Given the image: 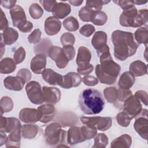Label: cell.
I'll return each instance as SVG.
<instances>
[{
  "label": "cell",
  "mask_w": 148,
  "mask_h": 148,
  "mask_svg": "<svg viewBox=\"0 0 148 148\" xmlns=\"http://www.w3.org/2000/svg\"><path fill=\"white\" fill-rule=\"evenodd\" d=\"M42 92L45 102L48 103H56L61 98V91L56 87H50L43 86Z\"/></svg>",
  "instance_id": "14"
},
{
  "label": "cell",
  "mask_w": 148,
  "mask_h": 148,
  "mask_svg": "<svg viewBox=\"0 0 148 148\" xmlns=\"http://www.w3.org/2000/svg\"><path fill=\"white\" fill-rule=\"evenodd\" d=\"M103 94L105 99L109 103H114L118 98L117 90L114 87L106 88L103 90Z\"/></svg>",
  "instance_id": "36"
},
{
  "label": "cell",
  "mask_w": 148,
  "mask_h": 148,
  "mask_svg": "<svg viewBox=\"0 0 148 148\" xmlns=\"http://www.w3.org/2000/svg\"><path fill=\"white\" fill-rule=\"evenodd\" d=\"M7 139V137L6 135L5 134V133L4 132H1V139H0V143H1V146H2L4 143H6Z\"/></svg>",
  "instance_id": "58"
},
{
  "label": "cell",
  "mask_w": 148,
  "mask_h": 148,
  "mask_svg": "<svg viewBox=\"0 0 148 148\" xmlns=\"http://www.w3.org/2000/svg\"><path fill=\"white\" fill-rule=\"evenodd\" d=\"M80 130L85 140L92 138L97 133V129L95 127L88 125L81 127Z\"/></svg>",
  "instance_id": "37"
},
{
  "label": "cell",
  "mask_w": 148,
  "mask_h": 148,
  "mask_svg": "<svg viewBox=\"0 0 148 148\" xmlns=\"http://www.w3.org/2000/svg\"><path fill=\"white\" fill-rule=\"evenodd\" d=\"M118 99L120 101L124 102L129 97L132 95V91L128 89L123 90L119 88L118 90Z\"/></svg>",
  "instance_id": "48"
},
{
  "label": "cell",
  "mask_w": 148,
  "mask_h": 148,
  "mask_svg": "<svg viewBox=\"0 0 148 148\" xmlns=\"http://www.w3.org/2000/svg\"><path fill=\"white\" fill-rule=\"evenodd\" d=\"M108 143V136L105 134H98L94 138V145L92 147L102 148L105 147Z\"/></svg>",
  "instance_id": "41"
},
{
  "label": "cell",
  "mask_w": 148,
  "mask_h": 148,
  "mask_svg": "<svg viewBox=\"0 0 148 148\" xmlns=\"http://www.w3.org/2000/svg\"><path fill=\"white\" fill-rule=\"evenodd\" d=\"M82 123L85 125L95 127L99 131L108 130L112 124V120L109 117H82Z\"/></svg>",
  "instance_id": "7"
},
{
  "label": "cell",
  "mask_w": 148,
  "mask_h": 148,
  "mask_svg": "<svg viewBox=\"0 0 148 148\" xmlns=\"http://www.w3.org/2000/svg\"><path fill=\"white\" fill-rule=\"evenodd\" d=\"M42 32L39 29H34L28 36V40L30 43L35 44L38 43L41 39Z\"/></svg>",
  "instance_id": "45"
},
{
  "label": "cell",
  "mask_w": 148,
  "mask_h": 148,
  "mask_svg": "<svg viewBox=\"0 0 148 148\" xmlns=\"http://www.w3.org/2000/svg\"><path fill=\"white\" fill-rule=\"evenodd\" d=\"M17 76L22 77L25 82H28L31 79V72L26 68L21 69L17 73Z\"/></svg>",
  "instance_id": "51"
},
{
  "label": "cell",
  "mask_w": 148,
  "mask_h": 148,
  "mask_svg": "<svg viewBox=\"0 0 148 148\" xmlns=\"http://www.w3.org/2000/svg\"><path fill=\"white\" fill-rule=\"evenodd\" d=\"M46 65V57L44 54L40 53L34 57L30 63L31 71L36 74L42 73Z\"/></svg>",
  "instance_id": "15"
},
{
  "label": "cell",
  "mask_w": 148,
  "mask_h": 148,
  "mask_svg": "<svg viewBox=\"0 0 148 148\" xmlns=\"http://www.w3.org/2000/svg\"><path fill=\"white\" fill-rule=\"evenodd\" d=\"M42 77L43 80L50 85L61 86L62 82L63 76L56 72L53 69H45L42 72Z\"/></svg>",
  "instance_id": "21"
},
{
  "label": "cell",
  "mask_w": 148,
  "mask_h": 148,
  "mask_svg": "<svg viewBox=\"0 0 148 148\" xmlns=\"http://www.w3.org/2000/svg\"><path fill=\"white\" fill-rule=\"evenodd\" d=\"M5 44L2 39H1V57H2L3 53L5 51Z\"/></svg>",
  "instance_id": "60"
},
{
  "label": "cell",
  "mask_w": 148,
  "mask_h": 148,
  "mask_svg": "<svg viewBox=\"0 0 148 148\" xmlns=\"http://www.w3.org/2000/svg\"><path fill=\"white\" fill-rule=\"evenodd\" d=\"M61 28V23L54 16L47 17L45 21V31L48 35L57 34Z\"/></svg>",
  "instance_id": "18"
},
{
  "label": "cell",
  "mask_w": 148,
  "mask_h": 148,
  "mask_svg": "<svg viewBox=\"0 0 148 148\" xmlns=\"http://www.w3.org/2000/svg\"><path fill=\"white\" fill-rule=\"evenodd\" d=\"M10 14L13 25L17 27L19 30L28 21L24 9L20 5H16L13 8L10 9Z\"/></svg>",
  "instance_id": "12"
},
{
  "label": "cell",
  "mask_w": 148,
  "mask_h": 148,
  "mask_svg": "<svg viewBox=\"0 0 148 148\" xmlns=\"http://www.w3.org/2000/svg\"><path fill=\"white\" fill-rule=\"evenodd\" d=\"M81 110L86 114H97L103 109L105 101L101 92L94 88H87L79 97Z\"/></svg>",
  "instance_id": "3"
},
{
  "label": "cell",
  "mask_w": 148,
  "mask_h": 148,
  "mask_svg": "<svg viewBox=\"0 0 148 148\" xmlns=\"http://www.w3.org/2000/svg\"><path fill=\"white\" fill-rule=\"evenodd\" d=\"M82 82V77L79 73L69 72L63 76L62 82L60 87L64 88H71L79 86Z\"/></svg>",
  "instance_id": "16"
},
{
  "label": "cell",
  "mask_w": 148,
  "mask_h": 148,
  "mask_svg": "<svg viewBox=\"0 0 148 148\" xmlns=\"http://www.w3.org/2000/svg\"><path fill=\"white\" fill-rule=\"evenodd\" d=\"M106 42L107 35L104 31H99L94 34L91 39V44L96 49L98 56L105 52L109 51V47Z\"/></svg>",
  "instance_id": "11"
},
{
  "label": "cell",
  "mask_w": 148,
  "mask_h": 148,
  "mask_svg": "<svg viewBox=\"0 0 148 148\" xmlns=\"http://www.w3.org/2000/svg\"><path fill=\"white\" fill-rule=\"evenodd\" d=\"M66 136V131L61 129L60 124L53 123L46 127L45 131V139L50 145L62 143Z\"/></svg>",
  "instance_id": "5"
},
{
  "label": "cell",
  "mask_w": 148,
  "mask_h": 148,
  "mask_svg": "<svg viewBox=\"0 0 148 148\" xmlns=\"http://www.w3.org/2000/svg\"><path fill=\"white\" fill-rule=\"evenodd\" d=\"M32 28H33L32 23L31 21H28L27 23L20 29V31H21L22 32L27 33V32H30L32 30Z\"/></svg>",
  "instance_id": "57"
},
{
  "label": "cell",
  "mask_w": 148,
  "mask_h": 148,
  "mask_svg": "<svg viewBox=\"0 0 148 148\" xmlns=\"http://www.w3.org/2000/svg\"><path fill=\"white\" fill-rule=\"evenodd\" d=\"M109 2V1H87L86 6L95 11H99L102 9L103 5Z\"/></svg>",
  "instance_id": "42"
},
{
  "label": "cell",
  "mask_w": 148,
  "mask_h": 148,
  "mask_svg": "<svg viewBox=\"0 0 148 148\" xmlns=\"http://www.w3.org/2000/svg\"><path fill=\"white\" fill-rule=\"evenodd\" d=\"M62 49L69 61H71L74 58L75 56V49L72 45L64 46Z\"/></svg>",
  "instance_id": "47"
},
{
  "label": "cell",
  "mask_w": 148,
  "mask_h": 148,
  "mask_svg": "<svg viewBox=\"0 0 148 148\" xmlns=\"http://www.w3.org/2000/svg\"><path fill=\"white\" fill-rule=\"evenodd\" d=\"M20 121L15 117H5L1 116L0 131L1 132H10L15 128L20 127Z\"/></svg>",
  "instance_id": "19"
},
{
  "label": "cell",
  "mask_w": 148,
  "mask_h": 148,
  "mask_svg": "<svg viewBox=\"0 0 148 148\" xmlns=\"http://www.w3.org/2000/svg\"><path fill=\"white\" fill-rule=\"evenodd\" d=\"M16 3V1H1V5L3 8L7 9L13 8Z\"/></svg>",
  "instance_id": "56"
},
{
  "label": "cell",
  "mask_w": 148,
  "mask_h": 148,
  "mask_svg": "<svg viewBox=\"0 0 148 148\" xmlns=\"http://www.w3.org/2000/svg\"><path fill=\"white\" fill-rule=\"evenodd\" d=\"M147 13L146 9L138 10L135 6H133L123 10L120 16V24L125 27H140L147 23Z\"/></svg>",
  "instance_id": "4"
},
{
  "label": "cell",
  "mask_w": 148,
  "mask_h": 148,
  "mask_svg": "<svg viewBox=\"0 0 148 148\" xmlns=\"http://www.w3.org/2000/svg\"><path fill=\"white\" fill-rule=\"evenodd\" d=\"M1 36L5 45H10L13 44L17 40L18 34L15 29L8 27L1 34Z\"/></svg>",
  "instance_id": "25"
},
{
  "label": "cell",
  "mask_w": 148,
  "mask_h": 148,
  "mask_svg": "<svg viewBox=\"0 0 148 148\" xmlns=\"http://www.w3.org/2000/svg\"><path fill=\"white\" fill-rule=\"evenodd\" d=\"M132 143L131 137L128 134H123L113 140L110 143L113 148H128Z\"/></svg>",
  "instance_id": "29"
},
{
  "label": "cell",
  "mask_w": 148,
  "mask_h": 148,
  "mask_svg": "<svg viewBox=\"0 0 148 148\" xmlns=\"http://www.w3.org/2000/svg\"><path fill=\"white\" fill-rule=\"evenodd\" d=\"M39 2L42 5L45 10L49 12H52L54 6L57 3L56 1H54V0L39 1Z\"/></svg>",
  "instance_id": "50"
},
{
  "label": "cell",
  "mask_w": 148,
  "mask_h": 148,
  "mask_svg": "<svg viewBox=\"0 0 148 148\" xmlns=\"http://www.w3.org/2000/svg\"><path fill=\"white\" fill-rule=\"evenodd\" d=\"M48 56L54 60L58 68H64L68 64L69 60L65 56L62 48L58 46H51L48 50Z\"/></svg>",
  "instance_id": "9"
},
{
  "label": "cell",
  "mask_w": 148,
  "mask_h": 148,
  "mask_svg": "<svg viewBox=\"0 0 148 148\" xmlns=\"http://www.w3.org/2000/svg\"><path fill=\"white\" fill-rule=\"evenodd\" d=\"M91 59V53L89 49L84 46H81L78 49L76 57V64L79 68H83L90 64Z\"/></svg>",
  "instance_id": "22"
},
{
  "label": "cell",
  "mask_w": 148,
  "mask_h": 148,
  "mask_svg": "<svg viewBox=\"0 0 148 148\" xmlns=\"http://www.w3.org/2000/svg\"><path fill=\"white\" fill-rule=\"evenodd\" d=\"M93 71V66L91 64H90L88 66L83 67V68H77V71L79 74L82 75H87Z\"/></svg>",
  "instance_id": "55"
},
{
  "label": "cell",
  "mask_w": 148,
  "mask_h": 148,
  "mask_svg": "<svg viewBox=\"0 0 148 148\" xmlns=\"http://www.w3.org/2000/svg\"><path fill=\"white\" fill-rule=\"evenodd\" d=\"M39 128L35 124H25L21 127V135L24 138H34L38 132Z\"/></svg>",
  "instance_id": "31"
},
{
  "label": "cell",
  "mask_w": 148,
  "mask_h": 148,
  "mask_svg": "<svg viewBox=\"0 0 148 148\" xmlns=\"http://www.w3.org/2000/svg\"><path fill=\"white\" fill-rule=\"evenodd\" d=\"M135 96L140 101L142 102L144 105L147 106V94L146 91L143 90L137 91L135 94Z\"/></svg>",
  "instance_id": "52"
},
{
  "label": "cell",
  "mask_w": 148,
  "mask_h": 148,
  "mask_svg": "<svg viewBox=\"0 0 148 148\" xmlns=\"http://www.w3.org/2000/svg\"><path fill=\"white\" fill-rule=\"evenodd\" d=\"M0 29L1 31H3L8 27V21L6 18L5 14L4 13L1 8L0 9Z\"/></svg>",
  "instance_id": "54"
},
{
  "label": "cell",
  "mask_w": 148,
  "mask_h": 148,
  "mask_svg": "<svg viewBox=\"0 0 148 148\" xmlns=\"http://www.w3.org/2000/svg\"><path fill=\"white\" fill-rule=\"evenodd\" d=\"M38 112L39 121L43 123H47L51 121L55 115V108L51 103L42 105L38 107Z\"/></svg>",
  "instance_id": "13"
},
{
  "label": "cell",
  "mask_w": 148,
  "mask_h": 148,
  "mask_svg": "<svg viewBox=\"0 0 148 148\" xmlns=\"http://www.w3.org/2000/svg\"><path fill=\"white\" fill-rule=\"evenodd\" d=\"M96 11L85 6L80 9L79 12V16L80 18L85 22H91L92 16Z\"/></svg>",
  "instance_id": "35"
},
{
  "label": "cell",
  "mask_w": 148,
  "mask_h": 148,
  "mask_svg": "<svg viewBox=\"0 0 148 148\" xmlns=\"http://www.w3.org/2000/svg\"><path fill=\"white\" fill-rule=\"evenodd\" d=\"M134 38L138 44H144L147 47L148 43V30L146 27L138 28L135 32Z\"/></svg>",
  "instance_id": "32"
},
{
  "label": "cell",
  "mask_w": 148,
  "mask_h": 148,
  "mask_svg": "<svg viewBox=\"0 0 148 148\" xmlns=\"http://www.w3.org/2000/svg\"><path fill=\"white\" fill-rule=\"evenodd\" d=\"M113 2L120 6L123 10L134 6L135 5L134 1H113Z\"/></svg>",
  "instance_id": "53"
},
{
  "label": "cell",
  "mask_w": 148,
  "mask_h": 148,
  "mask_svg": "<svg viewBox=\"0 0 148 148\" xmlns=\"http://www.w3.org/2000/svg\"><path fill=\"white\" fill-rule=\"evenodd\" d=\"M95 27L92 25L86 24L80 28L79 32L82 35L86 37H89L95 32Z\"/></svg>",
  "instance_id": "46"
},
{
  "label": "cell",
  "mask_w": 148,
  "mask_h": 148,
  "mask_svg": "<svg viewBox=\"0 0 148 148\" xmlns=\"http://www.w3.org/2000/svg\"><path fill=\"white\" fill-rule=\"evenodd\" d=\"M132 119V118L124 111L119 113L116 116V120L118 124L123 127H128Z\"/></svg>",
  "instance_id": "40"
},
{
  "label": "cell",
  "mask_w": 148,
  "mask_h": 148,
  "mask_svg": "<svg viewBox=\"0 0 148 148\" xmlns=\"http://www.w3.org/2000/svg\"><path fill=\"white\" fill-rule=\"evenodd\" d=\"M142 109L140 101L134 95H131L125 100L123 105V110L132 119L136 118Z\"/></svg>",
  "instance_id": "10"
},
{
  "label": "cell",
  "mask_w": 148,
  "mask_h": 148,
  "mask_svg": "<svg viewBox=\"0 0 148 148\" xmlns=\"http://www.w3.org/2000/svg\"><path fill=\"white\" fill-rule=\"evenodd\" d=\"M84 140L80 130V127L74 126L69 129L67 134V142L69 144L75 145Z\"/></svg>",
  "instance_id": "24"
},
{
  "label": "cell",
  "mask_w": 148,
  "mask_h": 148,
  "mask_svg": "<svg viewBox=\"0 0 148 148\" xmlns=\"http://www.w3.org/2000/svg\"><path fill=\"white\" fill-rule=\"evenodd\" d=\"M108 20V16L106 14L102 11H96L92 17L91 21L94 24L96 25H103Z\"/></svg>",
  "instance_id": "34"
},
{
  "label": "cell",
  "mask_w": 148,
  "mask_h": 148,
  "mask_svg": "<svg viewBox=\"0 0 148 148\" xmlns=\"http://www.w3.org/2000/svg\"><path fill=\"white\" fill-rule=\"evenodd\" d=\"M101 64L95 66V74L101 83L114 84L120 72V66L116 63L110 56V51H106L99 56Z\"/></svg>",
  "instance_id": "2"
},
{
  "label": "cell",
  "mask_w": 148,
  "mask_h": 148,
  "mask_svg": "<svg viewBox=\"0 0 148 148\" xmlns=\"http://www.w3.org/2000/svg\"><path fill=\"white\" fill-rule=\"evenodd\" d=\"M16 63L10 58H5L1 61L0 72L1 73L8 74L12 73L16 69Z\"/></svg>",
  "instance_id": "30"
},
{
  "label": "cell",
  "mask_w": 148,
  "mask_h": 148,
  "mask_svg": "<svg viewBox=\"0 0 148 148\" xmlns=\"http://www.w3.org/2000/svg\"><path fill=\"white\" fill-rule=\"evenodd\" d=\"M60 40L63 46L73 45L75 42V38L72 34L65 32L61 35Z\"/></svg>",
  "instance_id": "43"
},
{
  "label": "cell",
  "mask_w": 148,
  "mask_h": 148,
  "mask_svg": "<svg viewBox=\"0 0 148 148\" xmlns=\"http://www.w3.org/2000/svg\"><path fill=\"white\" fill-rule=\"evenodd\" d=\"M134 1V3L135 4H136V5H143V4H145L147 2V1Z\"/></svg>",
  "instance_id": "61"
},
{
  "label": "cell",
  "mask_w": 148,
  "mask_h": 148,
  "mask_svg": "<svg viewBox=\"0 0 148 148\" xmlns=\"http://www.w3.org/2000/svg\"><path fill=\"white\" fill-rule=\"evenodd\" d=\"M25 58V51L23 47H20L14 52L13 60L16 64L22 62Z\"/></svg>",
  "instance_id": "44"
},
{
  "label": "cell",
  "mask_w": 148,
  "mask_h": 148,
  "mask_svg": "<svg viewBox=\"0 0 148 148\" xmlns=\"http://www.w3.org/2000/svg\"><path fill=\"white\" fill-rule=\"evenodd\" d=\"M21 126L18 127L10 132L6 141V147H20Z\"/></svg>",
  "instance_id": "27"
},
{
  "label": "cell",
  "mask_w": 148,
  "mask_h": 148,
  "mask_svg": "<svg viewBox=\"0 0 148 148\" xmlns=\"http://www.w3.org/2000/svg\"><path fill=\"white\" fill-rule=\"evenodd\" d=\"M112 40L114 45V56L120 61H124L135 54L139 44L134 40L130 32L115 30L112 32Z\"/></svg>",
  "instance_id": "1"
},
{
  "label": "cell",
  "mask_w": 148,
  "mask_h": 148,
  "mask_svg": "<svg viewBox=\"0 0 148 148\" xmlns=\"http://www.w3.org/2000/svg\"><path fill=\"white\" fill-rule=\"evenodd\" d=\"M134 127L136 132L145 140L148 137V119L147 110L142 109L140 114L136 117L134 124Z\"/></svg>",
  "instance_id": "8"
},
{
  "label": "cell",
  "mask_w": 148,
  "mask_h": 148,
  "mask_svg": "<svg viewBox=\"0 0 148 148\" xmlns=\"http://www.w3.org/2000/svg\"><path fill=\"white\" fill-rule=\"evenodd\" d=\"M25 83V81L18 76H9L3 80V84L5 88L13 91H21Z\"/></svg>",
  "instance_id": "17"
},
{
  "label": "cell",
  "mask_w": 148,
  "mask_h": 148,
  "mask_svg": "<svg viewBox=\"0 0 148 148\" xmlns=\"http://www.w3.org/2000/svg\"><path fill=\"white\" fill-rule=\"evenodd\" d=\"M29 13L32 18L39 19L43 15V10L38 3H34L29 6Z\"/></svg>",
  "instance_id": "39"
},
{
  "label": "cell",
  "mask_w": 148,
  "mask_h": 148,
  "mask_svg": "<svg viewBox=\"0 0 148 148\" xmlns=\"http://www.w3.org/2000/svg\"><path fill=\"white\" fill-rule=\"evenodd\" d=\"M25 91L29 101L35 105H40L45 102L42 89L40 84L36 81L28 83Z\"/></svg>",
  "instance_id": "6"
},
{
  "label": "cell",
  "mask_w": 148,
  "mask_h": 148,
  "mask_svg": "<svg viewBox=\"0 0 148 148\" xmlns=\"http://www.w3.org/2000/svg\"><path fill=\"white\" fill-rule=\"evenodd\" d=\"M135 76L130 72H124L120 76L118 85L120 89L127 90L130 88L135 83Z\"/></svg>",
  "instance_id": "28"
},
{
  "label": "cell",
  "mask_w": 148,
  "mask_h": 148,
  "mask_svg": "<svg viewBox=\"0 0 148 148\" xmlns=\"http://www.w3.org/2000/svg\"><path fill=\"white\" fill-rule=\"evenodd\" d=\"M71 12V8L69 4L64 2H57L51 12L54 17L62 19L68 16Z\"/></svg>",
  "instance_id": "23"
},
{
  "label": "cell",
  "mask_w": 148,
  "mask_h": 148,
  "mask_svg": "<svg viewBox=\"0 0 148 148\" xmlns=\"http://www.w3.org/2000/svg\"><path fill=\"white\" fill-rule=\"evenodd\" d=\"M19 118L26 123H33L39 121L38 110L34 108L22 109L19 113Z\"/></svg>",
  "instance_id": "20"
},
{
  "label": "cell",
  "mask_w": 148,
  "mask_h": 148,
  "mask_svg": "<svg viewBox=\"0 0 148 148\" xmlns=\"http://www.w3.org/2000/svg\"><path fill=\"white\" fill-rule=\"evenodd\" d=\"M130 72L134 76H141L147 72V66L146 64L140 60L132 62L129 67Z\"/></svg>",
  "instance_id": "26"
},
{
  "label": "cell",
  "mask_w": 148,
  "mask_h": 148,
  "mask_svg": "<svg viewBox=\"0 0 148 148\" xmlns=\"http://www.w3.org/2000/svg\"><path fill=\"white\" fill-rule=\"evenodd\" d=\"M69 2L75 6H78L82 5V3L83 2V1H69Z\"/></svg>",
  "instance_id": "59"
},
{
  "label": "cell",
  "mask_w": 148,
  "mask_h": 148,
  "mask_svg": "<svg viewBox=\"0 0 148 148\" xmlns=\"http://www.w3.org/2000/svg\"><path fill=\"white\" fill-rule=\"evenodd\" d=\"M64 28L69 31H76L79 28V24L77 20L73 17L70 16L65 18L62 22Z\"/></svg>",
  "instance_id": "33"
},
{
  "label": "cell",
  "mask_w": 148,
  "mask_h": 148,
  "mask_svg": "<svg viewBox=\"0 0 148 148\" xmlns=\"http://www.w3.org/2000/svg\"><path fill=\"white\" fill-rule=\"evenodd\" d=\"M83 82L84 84L88 86H94L98 84V79L92 76H86L83 78Z\"/></svg>",
  "instance_id": "49"
},
{
  "label": "cell",
  "mask_w": 148,
  "mask_h": 148,
  "mask_svg": "<svg viewBox=\"0 0 148 148\" xmlns=\"http://www.w3.org/2000/svg\"><path fill=\"white\" fill-rule=\"evenodd\" d=\"M1 116L3 113L10 112L13 108V102L12 99L8 97H3L0 102Z\"/></svg>",
  "instance_id": "38"
}]
</instances>
